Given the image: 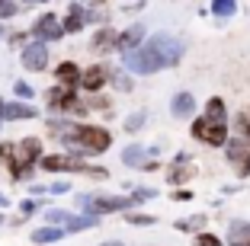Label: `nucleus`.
<instances>
[{
  "mask_svg": "<svg viewBox=\"0 0 250 246\" xmlns=\"http://www.w3.org/2000/svg\"><path fill=\"white\" fill-rule=\"evenodd\" d=\"M20 211H22V217H29L32 211H36V202H22V205H20Z\"/></svg>",
  "mask_w": 250,
  "mask_h": 246,
  "instance_id": "35",
  "label": "nucleus"
},
{
  "mask_svg": "<svg viewBox=\"0 0 250 246\" xmlns=\"http://www.w3.org/2000/svg\"><path fill=\"white\" fill-rule=\"evenodd\" d=\"M22 67L26 71H45L48 67V48L42 42H32L22 48Z\"/></svg>",
  "mask_w": 250,
  "mask_h": 246,
  "instance_id": "5",
  "label": "nucleus"
},
{
  "mask_svg": "<svg viewBox=\"0 0 250 246\" xmlns=\"http://www.w3.org/2000/svg\"><path fill=\"white\" fill-rule=\"evenodd\" d=\"M125 221L135 224V227H151V224H154V217H151V214H128Z\"/></svg>",
  "mask_w": 250,
  "mask_h": 246,
  "instance_id": "27",
  "label": "nucleus"
},
{
  "mask_svg": "<svg viewBox=\"0 0 250 246\" xmlns=\"http://www.w3.org/2000/svg\"><path fill=\"white\" fill-rule=\"evenodd\" d=\"M225 112H228V109H225V102H221L218 96H215V99H208V106H206V118H215V122H225Z\"/></svg>",
  "mask_w": 250,
  "mask_h": 246,
  "instance_id": "22",
  "label": "nucleus"
},
{
  "mask_svg": "<svg viewBox=\"0 0 250 246\" xmlns=\"http://www.w3.org/2000/svg\"><path fill=\"white\" fill-rule=\"evenodd\" d=\"M74 134H64V141L74 147L77 153H103L112 144V134L106 128H93V125H81V128H71Z\"/></svg>",
  "mask_w": 250,
  "mask_h": 246,
  "instance_id": "2",
  "label": "nucleus"
},
{
  "mask_svg": "<svg viewBox=\"0 0 250 246\" xmlns=\"http://www.w3.org/2000/svg\"><path fill=\"white\" fill-rule=\"evenodd\" d=\"M141 38H145V26H128L125 32H119V36H116V48L125 55V51L138 48V45H141Z\"/></svg>",
  "mask_w": 250,
  "mask_h": 246,
  "instance_id": "10",
  "label": "nucleus"
},
{
  "mask_svg": "<svg viewBox=\"0 0 250 246\" xmlns=\"http://www.w3.org/2000/svg\"><path fill=\"white\" fill-rule=\"evenodd\" d=\"M141 125H145V112H135V115L125 118V131H138Z\"/></svg>",
  "mask_w": 250,
  "mask_h": 246,
  "instance_id": "28",
  "label": "nucleus"
},
{
  "mask_svg": "<svg viewBox=\"0 0 250 246\" xmlns=\"http://www.w3.org/2000/svg\"><path fill=\"white\" fill-rule=\"evenodd\" d=\"M67 217H71V214H64L61 208H52V211H45V221H48V224H64Z\"/></svg>",
  "mask_w": 250,
  "mask_h": 246,
  "instance_id": "26",
  "label": "nucleus"
},
{
  "mask_svg": "<svg viewBox=\"0 0 250 246\" xmlns=\"http://www.w3.org/2000/svg\"><path fill=\"white\" fill-rule=\"evenodd\" d=\"M177 230H183V233H202V230H206V217L196 214V217H186V221H177Z\"/></svg>",
  "mask_w": 250,
  "mask_h": 246,
  "instance_id": "21",
  "label": "nucleus"
},
{
  "mask_svg": "<svg viewBox=\"0 0 250 246\" xmlns=\"http://www.w3.org/2000/svg\"><path fill=\"white\" fill-rule=\"evenodd\" d=\"M16 10H20V7H16L13 0H0V19H10V16H16Z\"/></svg>",
  "mask_w": 250,
  "mask_h": 246,
  "instance_id": "29",
  "label": "nucleus"
},
{
  "mask_svg": "<svg viewBox=\"0 0 250 246\" xmlns=\"http://www.w3.org/2000/svg\"><path fill=\"white\" fill-rule=\"evenodd\" d=\"M145 157H147V151H145V147H138V144H132V147H125V151H122V163H125V167L154 170L157 163H154V160H145Z\"/></svg>",
  "mask_w": 250,
  "mask_h": 246,
  "instance_id": "9",
  "label": "nucleus"
},
{
  "mask_svg": "<svg viewBox=\"0 0 250 246\" xmlns=\"http://www.w3.org/2000/svg\"><path fill=\"white\" fill-rule=\"evenodd\" d=\"M192 176H196V170L192 167H186V163H173V170H170V182H186V179H192Z\"/></svg>",
  "mask_w": 250,
  "mask_h": 246,
  "instance_id": "23",
  "label": "nucleus"
},
{
  "mask_svg": "<svg viewBox=\"0 0 250 246\" xmlns=\"http://www.w3.org/2000/svg\"><path fill=\"white\" fill-rule=\"evenodd\" d=\"M192 109H196V99H192L189 93H180V96H173V106H170V112H173L177 118H186V115L192 112Z\"/></svg>",
  "mask_w": 250,
  "mask_h": 246,
  "instance_id": "18",
  "label": "nucleus"
},
{
  "mask_svg": "<svg viewBox=\"0 0 250 246\" xmlns=\"http://www.w3.org/2000/svg\"><path fill=\"white\" fill-rule=\"evenodd\" d=\"M81 205H87L90 214H112V211L132 208V198H119V195H83Z\"/></svg>",
  "mask_w": 250,
  "mask_h": 246,
  "instance_id": "4",
  "label": "nucleus"
},
{
  "mask_svg": "<svg viewBox=\"0 0 250 246\" xmlns=\"http://www.w3.org/2000/svg\"><path fill=\"white\" fill-rule=\"evenodd\" d=\"M16 153H20V151H16V144H0V160L10 167L13 179H22V176H26V167H20V163H16Z\"/></svg>",
  "mask_w": 250,
  "mask_h": 246,
  "instance_id": "13",
  "label": "nucleus"
},
{
  "mask_svg": "<svg viewBox=\"0 0 250 246\" xmlns=\"http://www.w3.org/2000/svg\"><path fill=\"white\" fill-rule=\"evenodd\" d=\"M192 192H186V189H180V192H173V202H189Z\"/></svg>",
  "mask_w": 250,
  "mask_h": 246,
  "instance_id": "34",
  "label": "nucleus"
},
{
  "mask_svg": "<svg viewBox=\"0 0 250 246\" xmlns=\"http://www.w3.org/2000/svg\"><path fill=\"white\" fill-rule=\"evenodd\" d=\"M96 221H100V217L96 214H83V217H67L64 221V230L67 233H77V230H87V227H96Z\"/></svg>",
  "mask_w": 250,
  "mask_h": 246,
  "instance_id": "19",
  "label": "nucleus"
},
{
  "mask_svg": "<svg viewBox=\"0 0 250 246\" xmlns=\"http://www.w3.org/2000/svg\"><path fill=\"white\" fill-rule=\"evenodd\" d=\"M192 138L202 141V144H212V147H225L228 144V125L202 115L196 125H192Z\"/></svg>",
  "mask_w": 250,
  "mask_h": 246,
  "instance_id": "3",
  "label": "nucleus"
},
{
  "mask_svg": "<svg viewBox=\"0 0 250 246\" xmlns=\"http://www.w3.org/2000/svg\"><path fill=\"white\" fill-rule=\"evenodd\" d=\"M0 122H3V99H0Z\"/></svg>",
  "mask_w": 250,
  "mask_h": 246,
  "instance_id": "38",
  "label": "nucleus"
},
{
  "mask_svg": "<svg viewBox=\"0 0 250 246\" xmlns=\"http://www.w3.org/2000/svg\"><path fill=\"white\" fill-rule=\"evenodd\" d=\"M237 10V0H212V13L215 16H231Z\"/></svg>",
  "mask_w": 250,
  "mask_h": 246,
  "instance_id": "24",
  "label": "nucleus"
},
{
  "mask_svg": "<svg viewBox=\"0 0 250 246\" xmlns=\"http://www.w3.org/2000/svg\"><path fill=\"white\" fill-rule=\"evenodd\" d=\"M16 151H20V157L26 160V167H29L32 160L42 157V141H39V138H26L22 144H16Z\"/></svg>",
  "mask_w": 250,
  "mask_h": 246,
  "instance_id": "14",
  "label": "nucleus"
},
{
  "mask_svg": "<svg viewBox=\"0 0 250 246\" xmlns=\"http://www.w3.org/2000/svg\"><path fill=\"white\" fill-rule=\"evenodd\" d=\"M147 198H154V189H135L132 202H147Z\"/></svg>",
  "mask_w": 250,
  "mask_h": 246,
  "instance_id": "32",
  "label": "nucleus"
},
{
  "mask_svg": "<svg viewBox=\"0 0 250 246\" xmlns=\"http://www.w3.org/2000/svg\"><path fill=\"white\" fill-rule=\"evenodd\" d=\"M42 163V170H48V173H83V163H77V160L71 157H58V153H48V157L39 160Z\"/></svg>",
  "mask_w": 250,
  "mask_h": 246,
  "instance_id": "7",
  "label": "nucleus"
},
{
  "mask_svg": "<svg viewBox=\"0 0 250 246\" xmlns=\"http://www.w3.org/2000/svg\"><path fill=\"white\" fill-rule=\"evenodd\" d=\"M106 80H109V71H106L103 64H93V67H87V71L81 74V83H83L87 90H93V93H96L100 87H103Z\"/></svg>",
  "mask_w": 250,
  "mask_h": 246,
  "instance_id": "11",
  "label": "nucleus"
},
{
  "mask_svg": "<svg viewBox=\"0 0 250 246\" xmlns=\"http://www.w3.org/2000/svg\"><path fill=\"white\" fill-rule=\"evenodd\" d=\"M228 243H231V246H250V224H247V221H237V224H231Z\"/></svg>",
  "mask_w": 250,
  "mask_h": 246,
  "instance_id": "17",
  "label": "nucleus"
},
{
  "mask_svg": "<svg viewBox=\"0 0 250 246\" xmlns=\"http://www.w3.org/2000/svg\"><path fill=\"white\" fill-rule=\"evenodd\" d=\"M106 246H119V243H106Z\"/></svg>",
  "mask_w": 250,
  "mask_h": 246,
  "instance_id": "40",
  "label": "nucleus"
},
{
  "mask_svg": "<svg viewBox=\"0 0 250 246\" xmlns=\"http://www.w3.org/2000/svg\"><path fill=\"white\" fill-rule=\"evenodd\" d=\"M16 96H20V99H32V87L20 80V83H16Z\"/></svg>",
  "mask_w": 250,
  "mask_h": 246,
  "instance_id": "33",
  "label": "nucleus"
},
{
  "mask_svg": "<svg viewBox=\"0 0 250 246\" xmlns=\"http://www.w3.org/2000/svg\"><path fill=\"white\" fill-rule=\"evenodd\" d=\"M81 67L74 64V61H61L58 67H55V77H58V83H64V87H77L81 83Z\"/></svg>",
  "mask_w": 250,
  "mask_h": 246,
  "instance_id": "12",
  "label": "nucleus"
},
{
  "mask_svg": "<svg viewBox=\"0 0 250 246\" xmlns=\"http://www.w3.org/2000/svg\"><path fill=\"white\" fill-rule=\"evenodd\" d=\"M196 246H225L218 237H212V233H199L196 237Z\"/></svg>",
  "mask_w": 250,
  "mask_h": 246,
  "instance_id": "30",
  "label": "nucleus"
},
{
  "mask_svg": "<svg viewBox=\"0 0 250 246\" xmlns=\"http://www.w3.org/2000/svg\"><path fill=\"white\" fill-rule=\"evenodd\" d=\"M112 42H116V36H112V29H100V32H96V38H93V45H96L100 51H103V48H109Z\"/></svg>",
  "mask_w": 250,
  "mask_h": 246,
  "instance_id": "25",
  "label": "nucleus"
},
{
  "mask_svg": "<svg viewBox=\"0 0 250 246\" xmlns=\"http://www.w3.org/2000/svg\"><path fill=\"white\" fill-rule=\"evenodd\" d=\"M3 205H7V195H0V208H3Z\"/></svg>",
  "mask_w": 250,
  "mask_h": 246,
  "instance_id": "39",
  "label": "nucleus"
},
{
  "mask_svg": "<svg viewBox=\"0 0 250 246\" xmlns=\"http://www.w3.org/2000/svg\"><path fill=\"white\" fill-rule=\"evenodd\" d=\"M228 160H231V167H234L237 176L250 173V151L241 144V141H228Z\"/></svg>",
  "mask_w": 250,
  "mask_h": 246,
  "instance_id": "8",
  "label": "nucleus"
},
{
  "mask_svg": "<svg viewBox=\"0 0 250 246\" xmlns=\"http://www.w3.org/2000/svg\"><path fill=\"white\" fill-rule=\"evenodd\" d=\"M83 19H87L83 7H81V3H71V10H67V19H64V32H81V29H83Z\"/></svg>",
  "mask_w": 250,
  "mask_h": 246,
  "instance_id": "16",
  "label": "nucleus"
},
{
  "mask_svg": "<svg viewBox=\"0 0 250 246\" xmlns=\"http://www.w3.org/2000/svg\"><path fill=\"white\" fill-rule=\"evenodd\" d=\"M180 51H183V45L177 38H170L167 32H157V36H151V42L125 51L122 61L132 74H154V71H164V67L177 64Z\"/></svg>",
  "mask_w": 250,
  "mask_h": 246,
  "instance_id": "1",
  "label": "nucleus"
},
{
  "mask_svg": "<svg viewBox=\"0 0 250 246\" xmlns=\"http://www.w3.org/2000/svg\"><path fill=\"white\" fill-rule=\"evenodd\" d=\"M241 128H244V134H250V109L241 115Z\"/></svg>",
  "mask_w": 250,
  "mask_h": 246,
  "instance_id": "36",
  "label": "nucleus"
},
{
  "mask_svg": "<svg viewBox=\"0 0 250 246\" xmlns=\"http://www.w3.org/2000/svg\"><path fill=\"white\" fill-rule=\"evenodd\" d=\"M52 192H55V195H61V192H67V182H55V186H52Z\"/></svg>",
  "mask_w": 250,
  "mask_h": 246,
  "instance_id": "37",
  "label": "nucleus"
},
{
  "mask_svg": "<svg viewBox=\"0 0 250 246\" xmlns=\"http://www.w3.org/2000/svg\"><path fill=\"white\" fill-rule=\"evenodd\" d=\"M64 233H67V230H58V227L48 224V227H42V230L32 233V243H55V240H61Z\"/></svg>",
  "mask_w": 250,
  "mask_h": 246,
  "instance_id": "20",
  "label": "nucleus"
},
{
  "mask_svg": "<svg viewBox=\"0 0 250 246\" xmlns=\"http://www.w3.org/2000/svg\"><path fill=\"white\" fill-rule=\"evenodd\" d=\"M32 115H36V109H32V106H22V102H3V118H10V122L32 118Z\"/></svg>",
  "mask_w": 250,
  "mask_h": 246,
  "instance_id": "15",
  "label": "nucleus"
},
{
  "mask_svg": "<svg viewBox=\"0 0 250 246\" xmlns=\"http://www.w3.org/2000/svg\"><path fill=\"white\" fill-rule=\"evenodd\" d=\"M32 32H36V36L42 38V42H55V38H61V36H64V26H61V22L55 19L52 13H45V16H39V19H36Z\"/></svg>",
  "mask_w": 250,
  "mask_h": 246,
  "instance_id": "6",
  "label": "nucleus"
},
{
  "mask_svg": "<svg viewBox=\"0 0 250 246\" xmlns=\"http://www.w3.org/2000/svg\"><path fill=\"white\" fill-rule=\"evenodd\" d=\"M112 83H116V90H122V93H128V90H132V80L125 77V74H112Z\"/></svg>",
  "mask_w": 250,
  "mask_h": 246,
  "instance_id": "31",
  "label": "nucleus"
}]
</instances>
